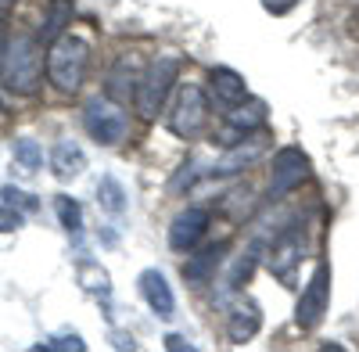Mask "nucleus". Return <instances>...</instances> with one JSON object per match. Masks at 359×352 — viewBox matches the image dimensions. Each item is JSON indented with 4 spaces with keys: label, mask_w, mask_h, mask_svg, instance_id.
Here are the masks:
<instances>
[{
    "label": "nucleus",
    "mask_w": 359,
    "mask_h": 352,
    "mask_svg": "<svg viewBox=\"0 0 359 352\" xmlns=\"http://www.w3.org/2000/svg\"><path fill=\"white\" fill-rule=\"evenodd\" d=\"M79 284L90 291V295H108V291H111V280L101 270V262H83V266H79Z\"/></svg>",
    "instance_id": "23"
},
{
    "label": "nucleus",
    "mask_w": 359,
    "mask_h": 352,
    "mask_svg": "<svg viewBox=\"0 0 359 352\" xmlns=\"http://www.w3.org/2000/svg\"><path fill=\"white\" fill-rule=\"evenodd\" d=\"M0 201H4L8 209H15L18 216H29V212H36V209H40V201H36V194H25V191H18L15 184H8V187H0Z\"/></svg>",
    "instance_id": "24"
},
{
    "label": "nucleus",
    "mask_w": 359,
    "mask_h": 352,
    "mask_svg": "<svg viewBox=\"0 0 359 352\" xmlns=\"http://www.w3.org/2000/svg\"><path fill=\"white\" fill-rule=\"evenodd\" d=\"M165 348H169V352H184V348L194 352V345H191L184 334H169V338H165Z\"/></svg>",
    "instance_id": "28"
},
{
    "label": "nucleus",
    "mask_w": 359,
    "mask_h": 352,
    "mask_svg": "<svg viewBox=\"0 0 359 352\" xmlns=\"http://www.w3.org/2000/svg\"><path fill=\"white\" fill-rule=\"evenodd\" d=\"M0 4H15V0H0Z\"/></svg>",
    "instance_id": "30"
},
{
    "label": "nucleus",
    "mask_w": 359,
    "mask_h": 352,
    "mask_svg": "<svg viewBox=\"0 0 359 352\" xmlns=\"http://www.w3.org/2000/svg\"><path fill=\"white\" fill-rule=\"evenodd\" d=\"M208 223H212V212L205 205H187L169 223V248L172 252H194L201 245V238L208 233Z\"/></svg>",
    "instance_id": "9"
},
{
    "label": "nucleus",
    "mask_w": 359,
    "mask_h": 352,
    "mask_svg": "<svg viewBox=\"0 0 359 352\" xmlns=\"http://www.w3.org/2000/svg\"><path fill=\"white\" fill-rule=\"evenodd\" d=\"M226 252H230V245H226V241H216V245H208V248L187 255V262H184V280H187V284H208V280L216 277V270L223 266Z\"/></svg>",
    "instance_id": "14"
},
{
    "label": "nucleus",
    "mask_w": 359,
    "mask_h": 352,
    "mask_svg": "<svg viewBox=\"0 0 359 352\" xmlns=\"http://www.w3.org/2000/svg\"><path fill=\"white\" fill-rule=\"evenodd\" d=\"M137 287H140V299L147 302L158 320H172L176 316V295H172V284L165 280L162 270H144L137 277Z\"/></svg>",
    "instance_id": "11"
},
{
    "label": "nucleus",
    "mask_w": 359,
    "mask_h": 352,
    "mask_svg": "<svg viewBox=\"0 0 359 352\" xmlns=\"http://www.w3.org/2000/svg\"><path fill=\"white\" fill-rule=\"evenodd\" d=\"M54 212H57V219H62V226H65L69 233H79V230H83V209H79L76 198L57 194V198H54Z\"/></svg>",
    "instance_id": "22"
},
{
    "label": "nucleus",
    "mask_w": 359,
    "mask_h": 352,
    "mask_svg": "<svg viewBox=\"0 0 359 352\" xmlns=\"http://www.w3.org/2000/svg\"><path fill=\"white\" fill-rule=\"evenodd\" d=\"M40 348H76V352H83L86 345H83L79 334H65V338H50V341H43Z\"/></svg>",
    "instance_id": "26"
},
{
    "label": "nucleus",
    "mask_w": 359,
    "mask_h": 352,
    "mask_svg": "<svg viewBox=\"0 0 359 352\" xmlns=\"http://www.w3.org/2000/svg\"><path fill=\"white\" fill-rule=\"evenodd\" d=\"M180 83V57L176 54H158L151 65L144 69L140 76V86H137V111H140V119H158V111L165 108L169 94H172V86Z\"/></svg>",
    "instance_id": "2"
},
{
    "label": "nucleus",
    "mask_w": 359,
    "mask_h": 352,
    "mask_svg": "<svg viewBox=\"0 0 359 352\" xmlns=\"http://www.w3.org/2000/svg\"><path fill=\"white\" fill-rule=\"evenodd\" d=\"M309 155L302 148H294V144H284V148L273 155V162H269V198H284L291 194L294 187H302L309 180Z\"/></svg>",
    "instance_id": "7"
},
{
    "label": "nucleus",
    "mask_w": 359,
    "mask_h": 352,
    "mask_svg": "<svg viewBox=\"0 0 359 352\" xmlns=\"http://www.w3.org/2000/svg\"><path fill=\"white\" fill-rule=\"evenodd\" d=\"M302 255H306V233H302V226H287V230H280L273 238V245L266 248V270L273 273L277 280L291 284Z\"/></svg>",
    "instance_id": "8"
},
{
    "label": "nucleus",
    "mask_w": 359,
    "mask_h": 352,
    "mask_svg": "<svg viewBox=\"0 0 359 352\" xmlns=\"http://www.w3.org/2000/svg\"><path fill=\"white\" fill-rule=\"evenodd\" d=\"M140 76H144L140 57H137V54H123V57L115 62L111 76H108V94H111L115 101H130V97H137Z\"/></svg>",
    "instance_id": "15"
},
{
    "label": "nucleus",
    "mask_w": 359,
    "mask_h": 352,
    "mask_svg": "<svg viewBox=\"0 0 359 352\" xmlns=\"http://www.w3.org/2000/svg\"><path fill=\"white\" fill-rule=\"evenodd\" d=\"M97 205L108 212V216H123L130 209V198H126V187L115 180V176H101L97 184Z\"/></svg>",
    "instance_id": "19"
},
{
    "label": "nucleus",
    "mask_w": 359,
    "mask_h": 352,
    "mask_svg": "<svg viewBox=\"0 0 359 352\" xmlns=\"http://www.w3.org/2000/svg\"><path fill=\"white\" fill-rule=\"evenodd\" d=\"M223 119H226V126H230L233 133L248 137V133H259V130L266 126V119H269V104H266L262 97H245L241 104L226 108V111H223Z\"/></svg>",
    "instance_id": "13"
},
{
    "label": "nucleus",
    "mask_w": 359,
    "mask_h": 352,
    "mask_svg": "<svg viewBox=\"0 0 359 352\" xmlns=\"http://www.w3.org/2000/svg\"><path fill=\"white\" fill-rule=\"evenodd\" d=\"M86 169V155L76 140H57L54 144V151H50V172L57 176L62 184L76 180V176H83Z\"/></svg>",
    "instance_id": "17"
},
{
    "label": "nucleus",
    "mask_w": 359,
    "mask_h": 352,
    "mask_svg": "<svg viewBox=\"0 0 359 352\" xmlns=\"http://www.w3.org/2000/svg\"><path fill=\"white\" fill-rule=\"evenodd\" d=\"M8 43H11V40H8V22L0 18V65H4V54H8Z\"/></svg>",
    "instance_id": "29"
},
{
    "label": "nucleus",
    "mask_w": 359,
    "mask_h": 352,
    "mask_svg": "<svg viewBox=\"0 0 359 352\" xmlns=\"http://www.w3.org/2000/svg\"><path fill=\"white\" fill-rule=\"evenodd\" d=\"M11 158H15V165H18L25 176H33V172L43 169V148H40L33 137H18V140L11 144Z\"/></svg>",
    "instance_id": "20"
},
{
    "label": "nucleus",
    "mask_w": 359,
    "mask_h": 352,
    "mask_svg": "<svg viewBox=\"0 0 359 352\" xmlns=\"http://www.w3.org/2000/svg\"><path fill=\"white\" fill-rule=\"evenodd\" d=\"M259 252H262V248H259V241H252V245H248L241 255L233 259L230 277H226V280H230V284H226L230 291H241V287L252 280V273H255V266H259Z\"/></svg>",
    "instance_id": "21"
},
{
    "label": "nucleus",
    "mask_w": 359,
    "mask_h": 352,
    "mask_svg": "<svg viewBox=\"0 0 359 352\" xmlns=\"http://www.w3.org/2000/svg\"><path fill=\"white\" fill-rule=\"evenodd\" d=\"M43 83V50L33 36H15L4 54V86L15 94H36Z\"/></svg>",
    "instance_id": "3"
},
{
    "label": "nucleus",
    "mask_w": 359,
    "mask_h": 352,
    "mask_svg": "<svg viewBox=\"0 0 359 352\" xmlns=\"http://www.w3.org/2000/svg\"><path fill=\"white\" fill-rule=\"evenodd\" d=\"M69 22H72V0H50V4H47V18L40 25V40L54 43L57 36L65 33Z\"/></svg>",
    "instance_id": "18"
},
{
    "label": "nucleus",
    "mask_w": 359,
    "mask_h": 352,
    "mask_svg": "<svg viewBox=\"0 0 359 352\" xmlns=\"http://www.w3.org/2000/svg\"><path fill=\"white\" fill-rule=\"evenodd\" d=\"M83 126L101 148H115V144H123L126 133H130V115L111 94H104V97H94L83 108Z\"/></svg>",
    "instance_id": "5"
},
{
    "label": "nucleus",
    "mask_w": 359,
    "mask_h": 352,
    "mask_svg": "<svg viewBox=\"0 0 359 352\" xmlns=\"http://www.w3.org/2000/svg\"><path fill=\"white\" fill-rule=\"evenodd\" d=\"M327 306H331V262L320 259L302 295H298V306H294V327L298 331H316L327 316Z\"/></svg>",
    "instance_id": "6"
},
{
    "label": "nucleus",
    "mask_w": 359,
    "mask_h": 352,
    "mask_svg": "<svg viewBox=\"0 0 359 352\" xmlns=\"http://www.w3.org/2000/svg\"><path fill=\"white\" fill-rule=\"evenodd\" d=\"M90 69V43L76 33H62L50 50H47V79L54 83V90L76 94Z\"/></svg>",
    "instance_id": "1"
},
{
    "label": "nucleus",
    "mask_w": 359,
    "mask_h": 352,
    "mask_svg": "<svg viewBox=\"0 0 359 352\" xmlns=\"http://www.w3.org/2000/svg\"><path fill=\"white\" fill-rule=\"evenodd\" d=\"M18 223H22V216H18L15 209H8L4 201H0V233H11V230H18Z\"/></svg>",
    "instance_id": "27"
},
{
    "label": "nucleus",
    "mask_w": 359,
    "mask_h": 352,
    "mask_svg": "<svg viewBox=\"0 0 359 352\" xmlns=\"http://www.w3.org/2000/svg\"><path fill=\"white\" fill-rule=\"evenodd\" d=\"M259 4H262V11H266V15L284 18V15H291V11L298 8V0H259Z\"/></svg>",
    "instance_id": "25"
},
{
    "label": "nucleus",
    "mask_w": 359,
    "mask_h": 352,
    "mask_svg": "<svg viewBox=\"0 0 359 352\" xmlns=\"http://www.w3.org/2000/svg\"><path fill=\"white\" fill-rule=\"evenodd\" d=\"M165 126L180 140H198L205 133V126H208V94H205V86H198V83L180 86V94H176V101L165 115Z\"/></svg>",
    "instance_id": "4"
},
{
    "label": "nucleus",
    "mask_w": 359,
    "mask_h": 352,
    "mask_svg": "<svg viewBox=\"0 0 359 352\" xmlns=\"http://www.w3.org/2000/svg\"><path fill=\"white\" fill-rule=\"evenodd\" d=\"M208 97H212V101L226 111V108L241 104V101L248 97V83H245V76L237 72V69L219 65V69L208 72Z\"/></svg>",
    "instance_id": "12"
},
{
    "label": "nucleus",
    "mask_w": 359,
    "mask_h": 352,
    "mask_svg": "<svg viewBox=\"0 0 359 352\" xmlns=\"http://www.w3.org/2000/svg\"><path fill=\"white\" fill-rule=\"evenodd\" d=\"M262 151H266V137L259 133V137H241V140H230V148H226V155L216 162V172L219 176H230V172H241V169H248L255 158H262Z\"/></svg>",
    "instance_id": "16"
},
{
    "label": "nucleus",
    "mask_w": 359,
    "mask_h": 352,
    "mask_svg": "<svg viewBox=\"0 0 359 352\" xmlns=\"http://www.w3.org/2000/svg\"><path fill=\"white\" fill-rule=\"evenodd\" d=\"M223 327H226V341L230 345H245L259 334L262 327V309L255 299L248 295H233L226 302V320H223Z\"/></svg>",
    "instance_id": "10"
}]
</instances>
